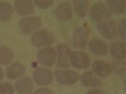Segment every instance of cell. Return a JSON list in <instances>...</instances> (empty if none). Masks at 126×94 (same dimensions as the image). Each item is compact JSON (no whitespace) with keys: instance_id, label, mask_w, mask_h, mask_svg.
I'll use <instances>...</instances> for the list:
<instances>
[{"instance_id":"obj_1","label":"cell","mask_w":126,"mask_h":94,"mask_svg":"<svg viewBox=\"0 0 126 94\" xmlns=\"http://www.w3.org/2000/svg\"><path fill=\"white\" fill-rule=\"evenodd\" d=\"M42 25V20L38 16H27L24 19H22L19 22V29L24 35H30L34 34L35 31H38L40 29Z\"/></svg>"},{"instance_id":"obj_2","label":"cell","mask_w":126,"mask_h":94,"mask_svg":"<svg viewBox=\"0 0 126 94\" xmlns=\"http://www.w3.org/2000/svg\"><path fill=\"white\" fill-rule=\"evenodd\" d=\"M54 41V35L48 30L39 29L32 36V44L37 48H48Z\"/></svg>"},{"instance_id":"obj_3","label":"cell","mask_w":126,"mask_h":94,"mask_svg":"<svg viewBox=\"0 0 126 94\" xmlns=\"http://www.w3.org/2000/svg\"><path fill=\"white\" fill-rule=\"evenodd\" d=\"M57 51V67L61 69H67L71 65V48L67 44H59L56 49Z\"/></svg>"},{"instance_id":"obj_4","label":"cell","mask_w":126,"mask_h":94,"mask_svg":"<svg viewBox=\"0 0 126 94\" xmlns=\"http://www.w3.org/2000/svg\"><path fill=\"white\" fill-rule=\"evenodd\" d=\"M97 29L100 33L106 38V39H115L119 34H117V24L113 19H107V20H102L98 22L97 24Z\"/></svg>"},{"instance_id":"obj_5","label":"cell","mask_w":126,"mask_h":94,"mask_svg":"<svg viewBox=\"0 0 126 94\" xmlns=\"http://www.w3.org/2000/svg\"><path fill=\"white\" fill-rule=\"evenodd\" d=\"M58 83H61L62 85H73L79 80L78 73L73 70H67V69H58L56 73H53Z\"/></svg>"},{"instance_id":"obj_6","label":"cell","mask_w":126,"mask_h":94,"mask_svg":"<svg viewBox=\"0 0 126 94\" xmlns=\"http://www.w3.org/2000/svg\"><path fill=\"white\" fill-rule=\"evenodd\" d=\"M88 35H90V29L87 25L78 26L75 31H73L72 36V47L75 48H83L87 41H88Z\"/></svg>"},{"instance_id":"obj_7","label":"cell","mask_w":126,"mask_h":94,"mask_svg":"<svg viewBox=\"0 0 126 94\" xmlns=\"http://www.w3.org/2000/svg\"><path fill=\"white\" fill-rule=\"evenodd\" d=\"M90 16L93 22H102L111 16V12L103 3H96L90 10Z\"/></svg>"},{"instance_id":"obj_8","label":"cell","mask_w":126,"mask_h":94,"mask_svg":"<svg viewBox=\"0 0 126 94\" xmlns=\"http://www.w3.org/2000/svg\"><path fill=\"white\" fill-rule=\"evenodd\" d=\"M38 60L40 61V64H43L46 67H52L56 64V60H57V51L53 48H44V49H40L38 51V55H37Z\"/></svg>"},{"instance_id":"obj_9","label":"cell","mask_w":126,"mask_h":94,"mask_svg":"<svg viewBox=\"0 0 126 94\" xmlns=\"http://www.w3.org/2000/svg\"><path fill=\"white\" fill-rule=\"evenodd\" d=\"M53 73L47 68H38L33 71V80L39 85H49L53 82Z\"/></svg>"},{"instance_id":"obj_10","label":"cell","mask_w":126,"mask_h":94,"mask_svg":"<svg viewBox=\"0 0 126 94\" xmlns=\"http://www.w3.org/2000/svg\"><path fill=\"white\" fill-rule=\"evenodd\" d=\"M90 57L83 51H75L71 54V65H73L76 69H86L90 67Z\"/></svg>"},{"instance_id":"obj_11","label":"cell","mask_w":126,"mask_h":94,"mask_svg":"<svg viewBox=\"0 0 126 94\" xmlns=\"http://www.w3.org/2000/svg\"><path fill=\"white\" fill-rule=\"evenodd\" d=\"M72 6H71V3H61L57 9H56V16L58 20H61V22H68V20H71L72 18Z\"/></svg>"},{"instance_id":"obj_12","label":"cell","mask_w":126,"mask_h":94,"mask_svg":"<svg viewBox=\"0 0 126 94\" xmlns=\"http://www.w3.org/2000/svg\"><path fill=\"white\" fill-rule=\"evenodd\" d=\"M90 50L92 51V53L94 55H106L107 51H109V47L107 44L105 43V41L100 40V39H91L90 40Z\"/></svg>"},{"instance_id":"obj_13","label":"cell","mask_w":126,"mask_h":94,"mask_svg":"<svg viewBox=\"0 0 126 94\" xmlns=\"http://www.w3.org/2000/svg\"><path fill=\"white\" fill-rule=\"evenodd\" d=\"M110 53L111 57L115 60H124L126 55V47L124 41H115L110 47Z\"/></svg>"},{"instance_id":"obj_14","label":"cell","mask_w":126,"mask_h":94,"mask_svg":"<svg viewBox=\"0 0 126 94\" xmlns=\"http://www.w3.org/2000/svg\"><path fill=\"white\" fill-rule=\"evenodd\" d=\"M14 9L19 15H29L34 12V4L28 0H16L14 3Z\"/></svg>"},{"instance_id":"obj_15","label":"cell","mask_w":126,"mask_h":94,"mask_svg":"<svg viewBox=\"0 0 126 94\" xmlns=\"http://www.w3.org/2000/svg\"><path fill=\"white\" fill-rule=\"evenodd\" d=\"M92 71H93V74H97L101 78H106V77L110 75L111 68H110L109 63L96 60V61H93V64H92Z\"/></svg>"},{"instance_id":"obj_16","label":"cell","mask_w":126,"mask_h":94,"mask_svg":"<svg viewBox=\"0 0 126 94\" xmlns=\"http://www.w3.org/2000/svg\"><path fill=\"white\" fill-rule=\"evenodd\" d=\"M81 82L85 87H88V88H98L102 85V82L98 77H96L91 71H86L83 73L82 77H81Z\"/></svg>"},{"instance_id":"obj_17","label":"cell","mask_w":126,"mask_h":94,"mask_svg":"<svg viewBox=\"0 0 126 94\" xmlns=\"http://www.w3.org/2000/svg\"><path fill=\"white\" fill-rule=\"evenodd\" d=\"M34 88V83L30 78H22L15 83V90L19 94H29Z\"/></svg>"},{"instance_id":"obj_18","label":"cell","mask_w":126,"mask_h":94,"mask_svg":"<svg viewBox=\"0 0 126 94\" xmlns=\"http://www.w3.org/2000/svg\"><path fill=\"white\" fill-rule=\"evenodd\" d=\"M25 73V67L20 63H13L10 67L6 69V77L9 79H18Z\"/></svg>"},{"instance_id":"obj_19","label":"cell","mask_w":126,"mask_h":94,"mask_svg":"<svg viewBox=\"0 0 126 94\" xmlns=\"http://www.w3.org/2000/svg\"><path fill=\"white\" fill-rule=\"evenodd\" d=\"M13 16V8L8 1H0V20L8 22Z\"/></svg>"},{"instance_id":"obj_20","label":"cell","mask_w":126,"mask_h":94,"mask_svg":"<svg viewBox=\"0 0 126 94\" xmlns=\"http://www.w3.org/2000/svg\"><path fill=\"white\" fill-rule=\"evenodd\" d=\"M14 59V53L12 49H9L6 47H0V64L6 65L10 64Z\"/></svg>"},{"instance_id":"obj_21","label":"cell","mask_w":126,"mask_h":94,"mask_svg":"<svg viewBox=\"0 0 126 94\" xmlns=\"http://www.w3.org/2000/svg\"><path fill=\"white\" fill-rule=\"evenodd\" d=\"M72 4H73V9H75V13L77 14V16H79V18L86 16V14H87V12H88V5H90L88 1L75 0Z\"/></svg>"},{"instance_id":"obj_22","label":"cell","mask_w":126,"mask_h":94,"mask_svg":"<svg viewBox=\"0 0 126 94\" xmlns=\"http://www.w3.org/2000/svg\"><path fill=\"white\" fill-rule=\"evenodd\" d=\"M110 12L116 13V14H122L125 12V0H110L107 3Z\"/></svg>"},{"instance_id":"obj_23","label":"cell","mask_w":126,"mask_h":94,"mask_svg":"<svg viewBox=\"0 0 126 94\" xmlns=\"http://www.w3.org/2000/svg\"><path fill=\"white\" fill-rule=\"evenodd\" d=\"M111 71H113L115 74H117V75H124L125 74V61L124 60H115L111 63Z\"/></svg>"},{"instance_id":"obj_24","label":"cell","mask_w":126,"mask_h":94,"mask_svg":"<svg viewBox=\"0 0 126 94\" xmlns=\"http://www.w3.org/2000/svg\"><path fill=\"white\" fill-rule=\"evenodd\" d=\"M14 87L9 83H3L0 84V94H14Z\"/></svg>"},{"instance_id":"obj_25","label":"cell","mask_w":126,"mask_h":94,"mask_svg":"<svg viewBox=\"0 0 126 94\" xmlns=\"http://www.w3.org/2000/svg\"><path fill=\"white\" fill-rule=\"evenodd\" d=\"M33 4H35L38 8L40 9H47L49 6H52V4H53V1L52 0H37V1H34Z\"/></svg>"},{"instance_id":"obj_26","label":"cell","mask_w":126,"mask_h":94,"mask_svg":"<svg viewBox=\"0 0 126 94\" xmlns=\"http://www.w3.org/2000/svg\"><path fill=\"white\" fill-rule=\"evenodd\" d=\"M125 23H126L125 18H124V19H121V22H120V25H119V30H117V34H119V35H121L122 40H125V38H126V31H125Z\"/></svg>"},{"instance_id":"obj_27","label":"cell","mask_w":126,"mask_h":94,"mask_svg":"<svg viewBox=\"0 0 126 94\" xmlns=\"http://www.w3.org/2000/svg\"><path fill=\"white\" fill-rule=\"evenodd\" d=\"M33 94H54V93L52 92L50 89H48V88H39V89H37Z\"/></svg>"},{"instance_id":"obj_28","label":"cell","mask_w":126,"mask_h":94,"mask_svg":"<svg viewBox=\"0 0 126 94\" xmlns=\"http://www.w3.org/2000/svg\"><path fill=\"white\" fill-rule=\"evenodd\" d=\"M87 94H105L101 89H91L90 92H87Z\"/></svg>"},{"instance_id":"obj_29","label":"cell","mask_w":126,"mask_h":94,"mask_svg":"<svg viewBox=\"0 0 126 94\" xmlns=\"http://www.w3.org/2000/svg\"><path fill=\"white\" fill-rule=\"evenodd\" d=\"M3 78H4V71L1 70V68H0V82H1Z\"/></svg>"}]
</instances>
